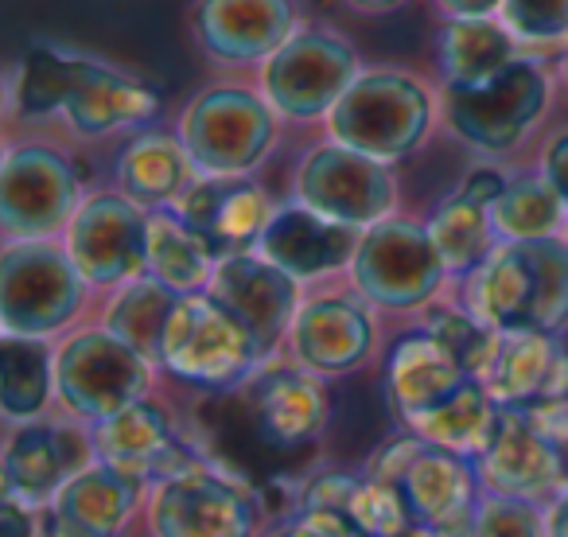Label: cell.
<instances>
[{
  "label": "cell",
  "instance_id": "obj_1",
  "mask_svg": "<svg viewBox=\"0 0 568 537\" xmlns=\"http://www.w3.org/2000/svg\"><path fill=\"white\" fill-rule=\"evenodd\" d=\"M456 296L495 332L568 335V234L503 242Z\"/></svg>",
  "mask_w": 568,
  "mask_h": 537
},
{
  "label": "cell",
  "instance_id": "obj_2",
  "mask_svg": "<svg viewBox=\"0 0 568 537\" xmlns=\"http://www.w3.org/2000/svg\"><path fill=\"white\" fill-rule=\"evenodd\" d=\"M436 125H440V82L433 87L405 67H366L324 121L332 141L366 152L389 168L425 149Z\"/></svg>",
  "mask_w": 568,
  "mask_h": 537
},
{
  "label": "cell",
  "instance_id": "obj_3",
  "mask_svg": "<svg viewBox=\"0 0 568 537\" xmlns=\"http://www.w3.org/2000/svg\"><path fill=\"white\" fill-rule=\"evenodd\" d=\"M557 79L541 51H526L487 87H440V125L479 156H510L541 129Z\"/></svg>",
  "mask_w": 568,
  "mask_h": 537
},
{
  "label": "cell",
  "instance_id": "obj_4",
  "mask_svg": "<svg viewBox=\"0 0 568 537\" xmlns=\"http://www.w3.org/2000/svg\"><path fill=\"white\" fill-rule=\"evenodd\" d=\"M281 113L268 105L257 82L219 79L180 110L175 133L187 144L199 175L242 180L273 156L281 141Z\"/></svg>",
  "mask_w": 568,
  "mask_h": 537
},
{
  "label": "cell",
  "instance_id": "obj_5",
  "mask_svg": "<svg viewBox=\"0 0 568 537\" xmlns=\"http://www.w3.org/2000/svg\"><path fill=\"white\" fill-rule=\"evenodd\" d=\"M347 281L358 296L389 316H420L440 296H448L452 285L428 222L402 211L363 230Z\"/></svg>",
  "mask_w": 568,
  "mask_h": 537
},
{
  "label": "cell",
  "instance_id": "obj_6",
  "mask_svg": "<svg viewBox=\"0 0 568 537\" xmlns=\"http://www.w3.org/2000/svg\"><path fill=\"white\" fill-rule=\"evenodd\" d=\"M160 374L152 358L102 324H79L55 343V402L90 428L156 394Z\"/></svg>",
  "mask_w": 568,
  "mask_h": 537
},
{
  "label": "cell",
  "instance_id": "obj_7",
  "mask_svg": "<svg viewBox=\"0 0 568 537\" xmlns=\"http://www.w3.org/2000/svg\"><path fill=\"white\" fill-rule=\"evenodd\" d=\"M94 288L55 242H4L0 250V332L28 340H63L90 308Z\"/></svg>",
  "mask_w": 568,
  "mask_h": 537
},
{
  "label": "cell",
  "instance_id": "obj_8",
  "mask_svg": "<svg viewBox=\"0 0 568 537\" xmlns=\"http://www.w3.org/2000/svg\"><path fill=\"white\" fill-rule=\"evenodd\" d=\"M268 358L211 293L180 296L168 320L160 371L199 394H237Z\"/></svg>",
  "mask_w": 568,
  "mask_h": 537
},
{
  "label": "cell",
  "instance_id": "obj_9",
  "mask_svg": "<svg viewBox=\"0 0 568 537\" xmlns=\"http://www.w3.org/2000/svg\"><path fill=\"white\" fill-rule=\"evenodd\" d=\"M74 156L55 141L24 136L0 160V234L4 242H55L87 199Z\"/></svg>",
  "mask_w": 568,
  "mask_h": 537
},
{
  "label": "cell",
  "instance_id": "obj_10",
  "mask_svg": "<svg viewBox=\"0 0 568 537\" xmlns=\"http://www.w3.org/2000/svg\"><path fill=\"white\" fill-rule=\"evenodd\" d=\"M363 71V55L347 36L324 24H301L293 40L257 67V90L281 121L324 125Z\"/></svg>",
  "mask_w": 568,
  "mask_h": 537
},
{
  "label": "cell",
  "instance_id": "obj_11",
  "mask_svg": "<svg viewBox=\"0 0 568 537\" xmlns=\"http://www.w3.org/2000/svg\"><path fill=\"white\" fill-rule=\"evenodd\" d=\"M265 503L242 472L206 456L203 464L156 483L144 503L152 537H257Z\"/></svg>",
  "mask_w": 568,
  "mask_h": 537
},
{
  "label": "cell",
  "instance_id": "obj_12",
  "mask_svg": "<svg viewBox=\"0 0 568 537\" xmlns=\"http://www.w3.org/2000/svg\"><path fill=\"white\" fill-rule=\"evenodd\" d=\"M293 199L332 222L371 230L382 219L397 214L402 188H397V175L389 164L327 136L296 160Z\"/></svg>",
  "mask_w": 568,
  "mask_h": 537
},
{
  "label": "cell",
  "instance_id": "obj_13",
  "mask_svg": "<svg viewBox=\"0 0 568 537\" xmlns=\"http://www.w3.org/2000/svg\"><path fill=\"white\" fill-rule=\"evenodd\" d=\"M149 219L141 203L118 188L90 191L63 234L71 261L94 293H113L149 277Z\"/></svg>",
  "mask_w": 568,
  "mask_h": 537
},
{
  "label": "cell",
  "instance_id": "obj_14",
  "mask_svg": "<svg viewBox=\"0 0 568 537\" xmlns=\"http://www.w3.org/2000/svg\"><path fill=\"white\" fill-rule=\"evenodd\" d=\"M288 358L320 378H347L378 355V308L355 288L312 285L284 343Z\"/></svg>",
  "mask_w": 568,
  "mask_h": 537
},
{
  "label": "cell",
  "instance_id": "obj_15",
  "mask_svg": "<svg viewBox=\"0 0 568 537\" xmlns=\"http://www.w3.org/2000/svg\"><path fill=\"white\" fill-rule=\"evenodd\" d=\"M245 425L268 452H301L312 448L332 425V394L327 378L296 366L293 358L265 363L242 389Z\"/></svg>",
  "mask_w": 568,
  "mask_h": 537
},
{
  "label": "cell",
  "instance_id": "obj_16",
  "mask_svg": "<svg viewBox=\"0 0 568 537\" xmlns=\"http://www.w3.org/2000/svg\"><path fill=\"white\" fill-rule=\"evenodd\" d=\"M90 433H94V456L102 464H110L113 472L129 475L149 490L206 459V452L195 448L172 405L156 394L113 413Z\"/></svg>",
  "mask_w": 568,
  "mask_h": 537
},
{
  "label": "cell",
  "instance_id": "obj_17",
  "mask_svg": "<svg viewBox=\"0 0 568 537\" xmlns=\"http://www.w3.org/2000/svg\"><path fill=\"white\" fill-rule=\"evenodd\" d=\"M296 0H191V40L219 71H257L301 28Z\"/></svg>",
  "mask_w": 568,
  "mask_h": 537
},
{
  "label": "cell",
  "instance_id": "obj_18",
  "mask_svg": "<svg viewBox=\"0 0 568 537\" xmlns=\"http://www.w3.org/2000/svg\"><path fill=\"white\" fill-rule=\"evenodd\" d=\"M94 459L90 425L67 417V413L28 421V425H9V440L0 452V483L9 498L43 510L63 490V483Z\"/></svg>",
  "mask_w": 568,
  "mask_h": 537
},
{
  "label": "cell",
  "instance_id": "obj_19",
  "mask_svg": "<svg viewBox=\"0 0 568 537\" xmlns=\"http://www.w3.org/2000/svg\"><path fill=\"white\" fill-rule=\"evenodd\" d=\"M206 293L253 335L261 355L273 363V358H281L284 343H288L293 320L301 312L308 288L296 277H288L284 268H276L268 257H261L257 250H250L219 257Z\"/></svg>",
  "mask_w": 568,
  "mask_h": 537
},
{
  "label": "cell",
  "instance_id": "obj_20",
  "mask_svg": "<svg viewBox=\"0 0 568 537\" xmlns=\"http://www.w3.org/2000/svg\"><path fill=\"white\" fill-rule=\"evenodd\" d=\"M160 110L164 102L149 79L110 63V59L79 51L71 94H67L59 121L79 141H110V136H133L141 129H152Z\"/></svg>",
  "mask_w": 568,
  "mask_h": 537
},
{
  "label": "cell",
  "instance_id": "obj_21",
  "mask_svg": "<svg viewBox=\"0 0 568 537\" xmlns=\"http://www.w3.org/2000/svg\"><path fill=\"white\" fill-rule=\"evenodd\" d=\"M358 242H363V230L332 222L312 206L288 199L276 206L273 222L257 242V253L273 261L276 268H284L288 277L301 281L304 288H312L327 285L339 273H351Z\"/></svg>",
  "mask_w": 568,
  "mask_h": 537
},
{
  "label": "cell",
  "instance_id": "obj_22",
  "mask_svg": "<svg viewBox=\"0 0 568 537\" xmlns=\"http://www.w3.org/2000/svg\"><path fill=\"white\" fill-rule=\"evenodd\" d=\"M405 506L413 514V526L428 537H471L475 510L483 498V479L475 459L452 456L425 440V448L413 456L405 475L397 479Z\"/></svg>",
  "mask_w": 568,
  "mask_h": 537
},
{
  "label": "cell",
  "instance_id": "obj_23",
  "mask_svg": "<svg viewBox=\"0 0 568 537\" xmlns=\"http://www.w3.org/2000/svg\"><path fill=\"white\" fill-rule=\"evenodd\" d=\"M483 490L552 503L565 490V456L521 409H503L487 452L475 459Z\"/></svg>",
  "mask_w": 568,
  "mask_h": 537
},
{
  "label": "cell",
  "instance_id": "obj_24",
  "mask_svg": "<svg viewBox=\"0 0 568 537\" xmlns=\"http://www.w3.org/2000/svg\"><path fill=\"white\" fill-rule=\"evenodd\" d=\"M276 199L268 188H261L253 175L242 180H219V175H199L191 191L172 206L219 257L230 253H250L257 250L261 234L273 222Z\"/></svg>",
  "mask_w": 568,
  "mask_h": 537
},
{
  "label": "cell",
  "instance_id": "obj_25",
  "mask_svg": "<svg viewBox=\"0 0 568 537\" xmlns=\"http://www.w3.org/2000/svg\"><path fill=\"white\" fill-rule=\"evenodd\" d=\"M467 382H471V374L420 324L397 335L386 351V363H382V394H386L389 413L402 428H413L420 417L440 409Z\"/></svg>",
  "mask_w": 568,
  "mask_h": 537
},
{
  "label": "cell",
  "instance_id": "obj_26",
  "mask_svg": "<svg viewBox=\"0 0 568 537\" xmlns=\"http://www.w3.org/2000/svg\"><path fill=\"white\" fill-rule=\"evenodd\" d=\"M149 503V487L94 459L43 506V537H118Z\"/></svg>",
  "mask_w": 568,
  "mask_h": 537
},
{
  "label": "cell",
  "instance_id": "obj_27",
  "mask_svg": "<svg viewBox=\"0 0 568 537\" xmlns=\"http://www.w3.org/2000/svg\"><path fill=\"white\" fill-rule=\"evenodd\" d=\"M479 382L503 409L568 402V340L541 332H503Z\"/></svg>",
  "mask_w": 568,
  "mask_h": 537
},
{
  "label": "cell",
  "instance_id": "obj_28",
  "mask_svg": "<svg viewBox=\"0 0 568 537\" xmlns=\"http://www.w3.org/2000/svg\"><path fill=\"white\" fill-rule=\"evenodd\" d=\"M195 180L199 168L175 129H141L125 136L113 156V188L125 191L144 211H172Z\"/></svg>",
  "mask_w": 568,
  "mask_h": 537
},
{
  "label": "cell",
  "instance_id": "obj_29",
  "mask_svg": "<svg viewBox=\"0 0 568 537\" xmlns=\"http://www.w3.org/2000/svg\"><path fill=\"white\" fill-rule=\"evenodd\" d=\"M521 55H526V48L514 40V32L498 17L444 20L436 32L440 87H487Z\"/></svg>",
  "mask_w": 568,
  "mask_h": 537
},
{
  "label": "cell",
  "instance_id": "obj_30",
  "mask_svg": "<svg viewBox=\"0 0 568 537\" xmlns=\"http://www.w3.org/2000/svg\"><path fill=\"white\" fill-rule=\"evenodd\" d=\"M74 48H59L51 40L28 43L9 71V118L24 125H48L63 118L74 82Z\"/></svg>",
  "mask_w": 568,
  "mask_h": 537
},
{
  "label": "cell",
  "instance_id": "obj_31",
  "mask_svg": "<svg viewBox=\"0 0 568 537\" xmlns=\"http://www.w3.org/2000/svg\"><path fill=\"white\" fill-rule=\"evenodd\" d=\"M55 402V340H0V413L9 425L51 417Z\"/></svg>",
  "mask_w": 568,
  "mask_h": 537
},
{
  "label": "cell",
  "instance_id": "obj_32",
  "mask_svg": "<svg viewBox=\"0 0 568 537\" xmlns=\"http://www.w3.org/2000/svg\"><path fill=\"white\" fill-rule=\"evenodd\" d=\"M425 222H428V234H433L436 250H440L444 265H448L452 285L471 277L475 268L503 245L495 234V222H490V206L464 195L459 188L452 191Z\"/></svg>",
  "mask_w": 568,
  "mask_h": 537
},
{
  "label": "cell",
  "instance_id": "obj_33",
  "mask_svg": "<svg viewBox=\"0 0 568 537\" xmlns=\"http://www.w3.org/2000/svg\"><path fill=\"white\" fill-rule=\"evenodd\" d=\"M219 253L187 226L175 211H152L149 219V277L172 293H206Z\"/></svg>",
  "mask_w": 568,
  "mask_h": 537
},
{
  "label": "cell",
  "instance_id": "obj_34",
  "mask_svg": "<svg viewBox=\"0 0 568 537\" xmlns=\"http://www.w3.org/2000/svg\"><path fill=\"white\" fill-rule=\"evenodd\" d=\"M175 304H180V293L160 285L156 277H136L129 285L105 293L98 324L110 327L118 340H125L129 347H136L144 358H152L160 366V347H164V332Z\"/></svg>",
  "mask_w": 568,
  "mask_h": 537
},
{
  "label": "cell",
  "instance_id": "obj_35",
  "mask_svg": "<svg viewBox=\"0 0 568 537\" xmlns=\"http://www.w3.org/2000/svg\"><path fill=\"white\" fill-rule=\"evenodd\" d=\"M498 417H503V405L490 397V389L483 386L479 378H471L456 397H448L440 409L420 417L417 425H413V433L425 436L436 448L452 452V456L479 459L483 452H487L490 436H495Z\"/></svg>",
  "mask_w": 568,
  "mask_h": 537
},
{
  "label": "cell",
  "instance_id": "obj_36",
  "mask_svg": "<svg viewBox=\"0 0 568 537\" xmlns=\"http://www.w3.org/2000/svg\"><path fill=\"white\" fill-rule=\"evenodd\" d=\"M498 242H534V237H565L568 211L541 172H510L503 195L490 203Z\"/></svg>",
  "mask_w": 568,
  "mask_h": 537
},
{
  "label": "cell",
  "instance_id": "obj_37",
  "mask_svg": "<svg viewBox=\"0 0 568 537\" xmlns=\"http://www.w3.org/2000/svg\"><path fill=\"white\" fill-rule=\"evenodd\" d=\"M420 327L464 366L471 378H483V371L490 366V355L498 347V335L490 324H483L459 296H440L433 308L420 312Z\"/></svg>",
  "mask_w": 568,
  "mask_h": 537
},
{
  "label": "cell",
  "instance_id": "obj_38",
  "mask_svg": "<svg viewBox=\"0 0 568 537\" xmlns=\"http://www.w3.org/2000/svg\"><path fill=\"white\" fill-rule=\"evenodd\" d=\"M498 20L510 28L514 40L526 51L568 43V0H503Z\"/></svg>",
  "mask_w": 568,
  "mask_h": 537
},
{
  "label": "cell",
  "instance_id": "obj_39",
  "mask_svg": "<svg viewBox=\"0 0 568 537\" xmlns=\"http://www.w3.org/2000/svg\"><path fill=\"white\" fill-rule=\"evenodd\" d=\"M471 537H549V529H545V506L529 503V498L483 490Z\"/></svg>",
  "mask_w": 568,
  "mask_h": 537
},
{
  "label": "cell",
  "instance_id": "obj_40",
  "mask_svg": "<svg viewBox=\"0 0 568 537\" xmlns=\"http://www.w3.org/2000/svg\"><path fill=\"white\" fill-rule=\"evenodd\" d=\"M268 537H363L339 510H293Z\"/></svg>",
  "mask_w": 568,
  "mask_h": 537
},
{
  "label": "cell",
  "instance_id": "obj_41",
  "mask_svg": "<svg viewBox=\"0 0 568 537\" xmlns=\"http://www.w3.org/2000/svg\"><path fill=\"white\" fill-rule=\"evenodd\" d=\"M537 172L549 180V188L557 191L560 203H565V211H568V129H557V133L541 144Z\"/></svg>",
  "mask_w": 568,
  "mask_h": 537
},
{
  "label": "cell",
  "instance_id": "obj_42",
  "mask_svg": "<svg viewBox=\"0 0 568 537\" xmlns=\"http://www.w3.org/2000/svg\"><path fill=\"white\" fill-rule=\"evenodd\" d=\"M0 526L4 537H43V510L17 503V498H0Z\"/></svg>",
  "mask_w": 568,
  "mask_h": 537
},
{
  "label": "cell",
  "instance_id": "obj_43",
  "mask_svg": "<svg viewBox=\"0 0 568 537\" xmlns=\"http://www.w3.org/2000/svg\"><path fill=\"white\" fill-rule=\"evenodd\" d=\"M433 9L444 20H459V17H498L503 12V0H433Z\"/></svg>",
  "mask_w": 568,
  "mask_h": 537
},
{
  "label": "cell",
  "instance_id": "obj_44",
  "mask_svg": "<svg viewBox=\"0 0 568 537\" xmlns=\"http://www.w3.org/2000/svg\"><path fill=\"white\" fill-rule=\"evenodd\" d=\"M545 529H549V537H568V490L545 503Z\"/></svg>",
  "mask_w": 568,
  "mask_h": 537
},
{
  "label": "cell",
  "instance_id": "obj_45",
  "mask_svg": "<svg viewBox=\"0 0 568 537\" xmlns=\"http://www.w3.org/2000/svg\"><path fill=\"white\" fill-rule=\"evenodd\" d=\"M351 12H358V17H389V12L405 9L409 0H343Z\"/></svg>",
  "mask_w": 568,
  "mask_h": 537
},
{
  "label": "cell",
  "instance_id": "obj_46",
  "mask_svg": "<svg viewBox=\"0 0 568 537\" xmlns=\"http://www.w3.org/2000/svg\"><path fill=\"white\" fill-rule=\"evenodd\" d=\"M560 79H565V87H568V43L560 48Z\"/></svg>",
  "mask_w": 568,
  "mask_h": 537
},
{
  "label": "cell",
  "instance_id": "obj_47",
  "mask_svg": "<svg viewBox=\"0 0 568 537\" xmlns=\"http://www.w3.org/2000/svg\"><path fill=\"white\" fill-rule=\"evenodd\" d=\"M560 456H565V490H568V444H560Z\"/></svg>",
  "mask_w": 568,
  "mask_h": 537
},
{
  "label": "cell",
  "instance_id": "obj_48",
  "mask_svg": "<svg viewBox=\"0 0 568 537\" xmlns=\"http://www.w3.org/2000/svg\"><path fill=\"white\" fill-rule=\"evenodd\" d=\"M409 537H428V534H420V529H413V534Z\"/></svg>",
  "mask_w": 568,
  "mask_h": 537
}]
</instances>
